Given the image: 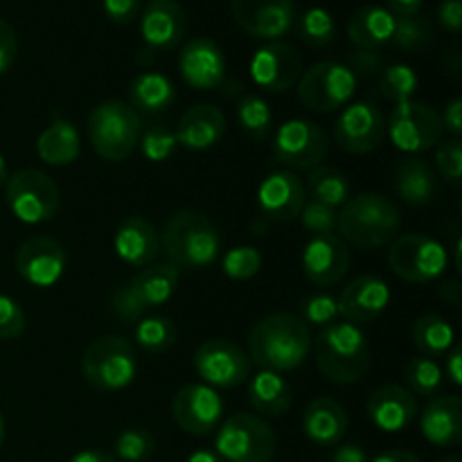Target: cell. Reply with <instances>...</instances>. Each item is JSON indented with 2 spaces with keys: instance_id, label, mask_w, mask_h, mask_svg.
Returning a JSON list of instances; mask_svg holds the SVG:
<instances>
[{
  "instance_id": "obj_48",
  "label": "cell",
  "mask_w": 462,
  "mask_h": 462,
  "mask_svg": "<svg viewBox=\"0 0 462 462\" xmlns=\"http://www.w3.org/2000/svg\"><path fill=\"white\" fill-rule=\"evenodd\" d=\"M300 219H302V226L314 235L337 233L338 215L334 208L325 206V203H319V201L305 203V208H302L300 212Z\"/></svg>"
},
{
  "instance_id": "obj_15",
  "label": "cell",
  "mask_w": 462,
  "mask_h": 462,
  "mask_svg": "<svg viewBox=\"0 0 462 462\" xmlns=\"http://www.w3.org/2000/svg\"><path fill=\"white\" fill-rule=\"evenodd\" d=\"M386 117L374 104L352 102L337 117L334 138L347 153H370L383 143Z\"/></svg>"
},
{
  "instance_id": "obj_12",
  "label": "cell",
  "mask_w": 462,
  "mask_h": 462,
  "mask_svg": "<svg viewBox=\"0 0 462 462\" xmlns=\"http://www.w3.org/2000/svg\"><path fill=\"white\" fill-rule=\"evenodd\" d=\"M386 131L397 149L406 153H424L436 147L442 140L440 116L433 106L424 102H402L391 111V120L386 122Z\"/></svg>"
},
{
  "instance_id": "obj_38",
  "label": "cell",
  "mask_w": 462,
  "mask_h": 462,
  "mask_svg": "<svg viewBox=\"0 0 462 462\" xmlns=\"http://www.w3.org/2000/svg\"><path fill=\"white\" fill-rule=\"evenodd\" d=\"M135 343L149 355H161L176 343V325L165 316H144L135 325Z\"/></svg>"
},
{
  "instance_id": "obj_49",
  "label": "cell",
  "mask_w": 462,
  "mask_h": 462,
  "mask_svg": "<svg viewBox=\"0 0 462 462\" xmlns=\"http://www.w3.org/2000/svg\"><path fill=\"white\" fill-rule=\"evenodd\" d=\"M25 332V311L12 296L0 293V341H12Z\"/></svg>"
},
{
  "instance_id": "obj_24",
  "label": "cell",
  "mask_w": 462,
  "mask_h": 462,
  "mask_svg": "<svg viewBox=\"0 0 462 462\" xmlns=\"http://www.w3.org/2000/svg\"><path fill=\"white\" fill-rule=\"evenodd\" d=\"M391 302V287L377 275L355 278L338 296V316L350 325L373 323Z\"/></svg>"
},
{
  "instance_id": "obj_39",
  "label": "cell",
  "mask_w": 462,
  "mask_h": 462,
  "mask_svg": "<svg viewBox=\"0 0 462 462\" xmlns=\"http://www.w3.org/2000/svg\"><path fill=\"white\" fill-rule=\"evenodd\" d=\"M379 93L393 104L409 102L413 93L418 90V75L411 66L406 63H393L379 70Z\"/></svg>"
},
{
  "instance_id": "obj_28",
  "label": "cell",
  "mask_w": 462,
  "mask_h": 462,
  "mask_svg": "<svg viewBox=\"0 0 462 462\" xmlns=\"http://www.w3.org/2000/svg\"><path fill=\"white\" fill-rule=\"evenodd\" d=\"M226 131V120L221 111L210 104H197L180 116L176 125V140L180 147L192 152H206L215 147Z\"/></svg>"
},
{
  "instance_id": "obj_60",
  "label": "cell",
  "mask_w": 462,
  "mask_h": 462,
  "mask_svg": "<svg viewBox=\"0 0 462 462\" xmlns=\"http://www.w3.org/2000/svg\"><path fill=\"white\" fill-rule=\"evenodd\" d=\"M440 296L445 298L447 302H451V305H460V302H462L460 284L456 282V280H449V282L440 284Z\"/></svg>"
},
{
  "instance_id": "obj_23",
  "label": "cell",
  "mask_w": 462,
  "mask_h": 462,
  "mask_svg": "<svg viewBox=\"0 0 462 462\" xmlns=\"http://www.w3.org/2000/svg\"><path fill=\"white\" fill-rule=\"evenodd\" d=\"M179 70L185 84L192 88H219L226 79V57L215 41L197 36L180 50Z\"/></svg>"
},
{
  "instance_id": "obj_44",
  "label": "cell",
  "mask_w": 462,
  "mask_h": 462,
  "mask_svg": "<svg viewBox=\"0 0 462 462\" xmlns=\"http://www.w3.org/2000/svg\"><path fill=\"white\" fill-rule=\"evenodd\" d=\"M140 149L143 156L149 162H165L179 149V140H176L174 129L165 125H152L143 135H140Z\"/></svg>"
},
{
  "instance_id": "obj_20",
  "label": "cell",
  "mask_w": 462,
  "mask_h": 462,
  "mask_svg": "<svg viewBox=\"0 0 462 462\" xmlns=\"http://www.w3.org/2000/svg\"><path fill=\"white\" fill-rule=\"evenodd\" d=\"M188 32V16L179 0H149L140 12V36L147 52L174 50Z\"/></svg>"
},
{
  "instance_id": "obj_13",
  "label": "cell",
  "mask_w": 462,
  "mask_h": 462,
  "mask_svg": "<svg viewBox=\"0 0 462 462\" xmlns=\"http://www.w3.org/2000/svg\"><path fill=\"white\" fill-rule=\"evenodd\" d=\"M328 134L310 120H289L278 129L273 140L275 161L289 170H314L328 156Z\"/></svg>"
},
{
  "instance_id": "obj_36",
  "label": "cell",
  "mask_w": 462,
  "mask_h": 462,
  "mask_svg": "<svg viewBox=\"0 0 462 462\" xmlns=\"http://www.w3.org/2000/svg\"><path fill=\"white\" fill-rule=\"evenodd\" d=\"M307 189H310L314 201L325 203L334 210L346 206L347 199H350V183H347L346 174L338 171L337 167H314L307 176Z\"/></svg>"
},
{
  "instance_id": "obj_33",
  "label": "cell",
  "mask_w": 462,
  "mask_h": 462,
  "mask_svg": "<svg viewBox=\"0 0 462 462\" xmlns=\"http://www.w3.org/2000/svg\"><path fill=\"white\" fill-rule=\"evenodd\" d=\"M81 152V140L79 131L72 122L57 120L39 135L36 140V153L43 162L54 167L70 165L79 158Z\"/></svg>"
},
{
  "instance_id": "obj_11",
  "label": "cell",
  "mask_w": 462,
  "mask_h": 462,
  "mask_svg": "<svg viewBox=\"0 0 462 462\" xmlns=\"http://www.w3.org/2000/svg\"><path fill=\"white\" fill-rule=\"evenodd\" d=\"M388 264L397 278L427 284L445 273L449 266V251L429 235L411 233L395 239L388 253Z\"/></svg>"
},
{
  "instance_id": "obj_56",
  "label": "cell",
  "mask_w": 462,
  "mask_h": 462,
  "mask_svg": "<svg viewBox=\"0 0 462 462\" xmlns=\"http://www.w3.org/2000/svg\"><path fill=\"white\" fill-rule=\"evenodd\" d=\"M388 12L395 16H415L422 9L424 0H386Z\"/></svg>"
},
{
  "instance_id": "obj_1",
  "label": "cell",
  "mask_w": 462,
  "mask_h": 462,
  "mask_svg": "<svg viewBox=\"0 0 462 462\" xmlns=\"http://www.w3.org/2000/svg\"><path fill=\"white\" fill-rule=\"evenodd\" d=\"M248 347H251V359L262 370L289 373L300 368L310 356V325L300 316L271 314L251 329Z\"/></svg>"
},
{
  "instance_id": "obj_54",
  "label": "cell",
  "mask_w": 462,
  "mask_h": 462,
  "mask_svg": "<svg viewBox=\"0 0 462 462\" xmlns=\"http://www.w3.org/2000/svg\"><path fill=\"white\" fill-rule=\"evenodd\" d=\"M442 126L449 129L454 134V138H458L462 134V99L454 97L449 104L445 106V113H442Z\"/></svg>"
},
{
  "instance_id": "obj_21",
  "label": "cell",
  "mask_w": 462,
  "mask_h": 462,
  "mask_svg": "<svg viewBox=\"0 0 462 462\" xmlns=\"http://www.w3.org/2000/svg\"><path fill=\"white\" fill-rule=\"evenodd\" d=\"M257 203L266 219L275 224H289L298 219L307 203V192L302 180L293 171H273L262 180L257 189Z\"/></svg>"
},
{
  "instance_id": "obj_32",
  "label": "cell",
  "mask_w": 462,
  "mask_h": 462,
  "mask_svg": "<svg viewBox=\"0 0 462 462\" xmlns=\"http://www.w3.org/2000/svg\"><path fill=\"white\" fill-rule=\"evenodd\" d=\"M248 400H251L253 409L264 418H280L291 406L293 393L282 374L260 370L248 383Z\"/></svg>"
},
{
  "instance_id": "obj_31",
  "label": "cell",
  "mask_w": 462,
  "mask_h": 462,
  "mask_svg": "<svg viewBox=\"0 0 462 462\" xmlns=\"http://www.w3.org/2000/svg\"><path fill=\"white\" fill-rule=\"evenodd\" d=\"M393 183H395V192L400 194L402 201H406L409 206H429L438 197L436 174L422 158H404L397 162Z\"/></svg>"
},
{
  "instance_id": "obj_58",
  "label": "cell",
  "mask_w": 462,
  "mask_h": 462,
  "mask_svg": "<svg viewBox=\"0 0 462 462\" xmlns=\"http://www.w3.org/2000/svg\"><path fill=\"white\" fill-rule=\"evenodd\" d=\"M68 462H117V460H116V456L108 454V451L86 449V451H79V454L72 456Z\"/></svg>"
},
{
  "instance_id": "obj_50",
  "label": "cell",
  "mask_w": 462,
  "mask_h": 462,
  "mask_svg": "<svg viewBox=\"0 0 462 462\" xmlns=\"http://www.w3.org/2000/svg\"><path fill=\"white\" fill-rule=\"evenodd\" d=\"M102 9L108 21L117 25H129L143 12V0H102Z\"/></svg>"
},
{
  "instance_id": "obj_45",
  "label": "cell",
  "mask_w": 462,
  "mask_h": 462,
  "mask_svg": "<svg viewBox=\"0 0 462 462\" xmlns=\"http://www.w3.org/2000/svg\"><path fill=\"white\" fill-rule=\"evenodd\" d=\"M300 310V319L305 320L307 325H319V328H328L329 323L338 319V298L332 296V293H311V296H305L298 305Z\"/></svg>"
},
{
  "instance_id": "obj_7",
  "label": "cell",
  "mask_w": 462,
  "mask_h": 462,
  "mask_svg": "<svg viewBox=\"0 0 462 462\" xmlns=\"http://www.w3.org/2000/svg\"><path fill=\"white\" fill-rule=\"evenodd\" d=\"M81 373L86 382L97 391H122L138 374L134 346L126 338L113 337V334L95 338L81 356Z\"/></svg>"
},
{
  "instance_id": "obj_34",
  "label": "cell",
  "mask_w": 462,
  "mask_h": 462,
  "mask_svg": "<svg viewBox=\"0 0 462 462\" xmlns=\"http://www.w3.org/2000/svg\"><path fill=\"white\" fill-rule=\"evenodd\" d=\"M129 99L134 111L162 113L176 102V88L162 72H140L129 84Z\"/></svg>"
},
{
  "instance_id": "obj_55",
  "label": "cell",
  "mask_w": 462,
  "mask_h": 462,
  "mask_svg": "<svg viewBox=\"0 0 462 462\" xmlns=\"http://www.w3.org/2000/svg\"><path fill=\"white\" fill-rule=\"evenodd\" d=\"M445 356L447 359H445V370H442V373H445L447 377L456 383V386H462V368H460L462 350L458 346H454Z\"/></svg>"
},
{
  "instance_id": "obj_9",
  "label": "cell",
  "mask_w": 462,
  "mask_h": 462,
  "mask_svg": "<svg viewBox=\"0 0 462 462\" xmlns=\"http://www.w3.org/2000/svg\"><path fill=\"white\" fill-rule=\"evenodd\" d=\"M5 201L18 221L30 226L45 224L59 210V188L45 171L21 170L5 183Z\"/></svg>"
},
{
  "instance_id": "obj_42",
  "label": "cell",
  "mask_w": 462,
  "mask_h": 462,
  "mask_svg": "<svg viewBox=\"0 0 462 462\" xmlns=\"http://www.w3.org/2000/svg\"><path fill=\"white\" fill-rule=\"evenodd\" d=\"M433 41V27L427 18L420 14L415 16H395V32H393V45L406 52H420Z\"/></svg>"
},
{
  "instance_id": "obj_10",
  "label": "cell",
  "mask_w": 462,
  "mask_h": 462,
  "mask_svg": "<svg viewBox=\"0 0 462 462\" xmlns=\"http://www.w3.org/2000/svg\"><path fill=\"white\" fill-rule=\"evenodd\" d=\"M356 90V75L338 61L314 63L298 79V99L316 113H332L350 104Z\"/></svg>"
},
{
  "instance_id": "obj_46",
  "label": "cell",
  "mask_w": 462,
  "mask_h": 462,
  "mask_svg": "<svg viewBox=\"0 0 462 462\" xmlns=\"http://www.w3.org/2000/svg\"><path fill=\"white\" fill-rule=\"evenodd\" d=\"M260 269L262 253L255 246H235L224 257V273L233 280H251Z\"/></svg>"
},
{
  "instance_id": "obj_47",
  "label": "cell",
  "mask_w": 462,
  "mask_h": 462,
  "mask_svg": "<svg viewBox=\"0 0 462 462\" xmlns=\"http://www.w3.org/2000/svg\"><path fill=\"white\" fill-rule=\"evenodd\" d=\"M436 170L447 183L460 185L462 180V143L460 138H447L436 144Z\"/></svg>"
},
{
  "instance_id": "obj_3",
  "label": "cell",
  "mask_w": 462,
  "mask_h": 462,
  "mask_svg": "<svg viewBox=\"0 0 462 462\" xmlns=\"http://www.w3.org/2000/svg\"><path fill=\"white\" fill-rule=\"evenodd\" d=\"M161 246L179 271H203L219 257L221 239L203 212L179 210L167 221Z\"/></svg>"
},
{
  "instance_id": "obj_6",
  "label": "cell",
  "mask_w": 462,
  "mask_h": 462,
  "mask_svg": "<svg viewBox=\"0 0 462 462\" xmlns=\"http://www.w3.org/2000/svg\"><path fill=\"white\" fill-rule=\"evenodd\" d=\"M179 273L180 271L174 264H153L138 271L129 282L113 289L111 311L126 323H138L149 310L174 298Z\"/></svg>"
},
{
  "instance_id": "obj_37",
  "label": "cell",
  "mask_w": 462,
  "mask_h": 462,
  "mask_svg": "<svg viewBox=\"0 0 462 462\" xmlns=\"http://www.w3.org/2000/svg\"><path fill=\"white\" fill-rule=\"evenodd\" d=\"M298 36L311 48H325L337 39V21L325 7H310L296 23Z\"/></svg>"
},
{
  "instance_id": "obj_40",
  "label": "cell",
  "mask_w": 462,
  "mask_h": 462,
  "mask_svg": "<svg viewBox=\"0 0 462 462\" xmlns=\"http://www.w3.org/2000/svg\"><path fill=\"white\" fill-rule=\"evenodd\" d=\"M442 379H445V373H442L440 364L429 356H415L404 368V382L413 395L436 397L442 386Z\"/></svg>"
},
{
  "instance_id": "obj_8",
  "label": "cell",
  "mask_w": 462,
  "mask_h": 462,
  "mask_svg": "<svg viewBox=\"0 0 462 462\" xmlns=\"http://www.w3.org/2000/svg\"><path fill=\"white\" fill-rule=\"evenodd\" d=\"M215 449L226 462H271L278 440L264 418L235 413L217 431Z\"/></svg>"
},
{
  "instance_id": "obj_14",
  "label": "cell",
  "mask_w": 462,
  "mask_h": 462,
  "mask_svg": "<svg viewBox=\"0 0 462 462\" xmlns=\"http://www.w3.org/2000/svg\"><path fill=\"white\" fill-rule=\"evenodd\" d=\"M194 370L206 382V386L230 391L246 382L251 364L246 352L237 343L228 338H210L199 346L194 355Z\"/></svg>"
},
{
  "instance_id": "obj_25",
  "label": "cell",
  "mask_w": 462,
  "mask_h": 462,
  "mask_svg": "<svg viewBox=\"0 0 462 462\" xmlns=\"http://www.w3.org/2000/svg\"><path fill=\"white\" fill-rule=\"evenodd\" d=\"M418 415V402L415 395L404 386H382L370 395L368 400V418L379 431L400 433Z\"/></svg>"
},
{
  "instance_id": "obj_26",
  "label": "cell",
  "mask_w": 462,
  "mask_h": 462,
  "mask_svg": "<svg viewBox=\"0 0 462 462\" xmlns=\"http://www.w3.org/2000/svg\"><path fill=\"white\" fill-rule=\"evenodd\" d=\"M422 436L436 447H456L462 442V402L456 395H438L420 413Z\"/></svg>"
},
{
  "instance_id": "obj_57",
  "label": "cell",
  "mask_w": 462,
  "mask_h": 462,
  "mask_svg": "<svg viewBox=\"0 0 462 462\" xmlns=\"http://www.w3.org/2000/svg\"><path fill=\"white\" fill-rule=\"evenodd\" d=\"M332 462H368V454L359 445H343L334 451Z\"/></svg>"
},
{
  "instance_id": "obj_22",
  "label": "cell",
  "mask_w": 462,
  "mask_h": 462,
  "mask_svg": "<svg viewBox=\"0 0 462 462\" xmlns=\"http://www.w3.org/2000/svg\"><path fill=\"white\" fill-rule=\"evenodd\" d=\"M350 248L338 235H314L302 251L305 275L319 287L337 284L350 269Z\"/></svg>"
},
{
  "instance_id": "obj_4",
  "label": "cell",
  "mask_w": 462,
  "mask_h": 462,
  "mask_svg": "<svg viewBox=\"0 0 462 462\" xmlns=\"http://www.w3.org/2000/svg\"><path fill=\"white\" fill-rule=\"evenodd\" d=\"M314 343L316 365L325 379L341 386L361 382L370 368V346L356 325L329 323Z\"/></svg>"
},
{
  "instance_id": "obj_64",
  "label": "cell",
  "mask_w": 462,
  "mask_h": 462,
  "mask_svg": "<svg viewBox=\"0 0 462 462\" xmlns=\"http://www.w3.org/2000/svg\"><path fill=\"white\" fill-rule=\"evenodd\" d=\"M438 462H460V458H456V456H447V458H442Z\"/></svg>"
},
{
  "instance_id": "obj_59",
  "label": "cell",
  "mask_w": 462,
  "mask_h": 462,
  "mask_svg": "<svg viewBox=\"0 0 462 462\" xmlns=\"http://www.w3.org/2000/svg\"><path fill=\"white\" fill-rule=\"evenodd\" d=\"M373 462H420V458L415 454H411V451L393 449V451H383V454H379Z\"/></svg>"
},
{
  "instance_id": "obj_27",
  "label": "cell",
  "mask_w": 462,
  "mask_h": 462,
  "mask_svg": "<svg viewBox=\"0 0 462 462\" xmlns=\"http://www.w3.org/2000/svg\"><path fill=\"white\" fill-rule=\"evenodd\" d=\"M113 248L125 264L143 269L152 264L161 253V235L143 217H129L117 226Z\"/></svg>"
},
{
  "instance_id": "obj_52",
  "label": "cell",
  "mask_w": 462,
  "mask_h": 462,
  "mask_svg": "<svg viewBox=\"0 0 462 462\" xmlns=\"http://www.w3.org/2000/svg\"><path fill=\"white\" fill-rule=\"evenodd\" d=\"M350 68L355 75H379V70L383 68V57L377 50H359L350 54Z\"/></svg>"
},
{
  "instance_id": "obj_63",
  "label": "cell",
  "mask_w": 462,
  "mask_h": 462,
  "mask_svg": "<svg viewBox=\"0 0 462 462\" xmlns=\"http://www.w3.org/2000/svg\"><path fill=\"white\" fill-rule=\"evenodd\" d=\"M3 442H5V420L3 415H0V447H3Z\"/></svg>"
},
{
  "instance_id": "obj_61",
  "label": "cell",
  "mask_w": 462,
  "mask_h": 462,
  "mask_svg": "<svg viewBox=\"0 0 462 462\" xmlns=\"http://www.w3.org/2000/svg\"><path fill=\"white\" fill-rule=\"evenodd\" d=\"M188 462H226L224 458H221L217 451H208V449H199L194 451L192 456H189Z\"/></svg>"
},
{
  "instance_id": "obj_17",
  "label": "cell",
  "mask_w": 462,
  "mask_h": 462,
  "mask_svg": "<svg viewBox=\"0 0 462 462\" xmlns=\"http://www.w3.org/2000/svg\"><path fill=\"white\" fill-rule=\"evenodd\" d=\"M230 12L246 34L278 41L296 23L293 0H230Z\"/></svg>"
},
{
  "instance_id": "obj_19",
  "label": "cell",
  "mask_w": 462,
  "mask_h": 462,
  "mask_svg": "<svg viewBox=\"0 0 462 462\" xmlns=\"http://www.w3.org/2000/svg\"><path fill=\"white\" fill-rule=\"evenodd\" d=\"M251 79L269 93H287L302 75V57L291 43L271 41L251 59Z\"/></svg>"
},
{
  "instance_id": "obj_53",
  "label": "cell",
  "mask_w": 462,
  "mask_h": 462,
  "mask_svg": "<svg viewBox=\"0 0 462 462\" xmlns=\"http://www.w3.org/2000/svg\"><path fill=\"white\" fill-rule=\"evenodd\" d=\"M438 21L445 30L460 32L462 27V0H442L438 5Z\"/></svg>"
},
{
  "instance_id": "obj_18",
  "label": "cell",
  "mask_w": 462,
  "mask_h": 462,
  "mask_svg": "<svg viewBox=\"0 0 462 462\" xmlns=\"http://www.w3.org/2000/svg\"><path fill=\"white\" fill-rule=\"evenodd\" d=\"M224 415V400L206 383H188L171 400V418L189 436H208Z\"/></svg>"
},
{
  "instance_id": "obj_43",
  "label": "cell",
  "mask_w": 462,
  "mask_h": 462,
  "mask_svg": "<svg viewBox=\"0 0 462 462\" xmlns=\"http://www.w3.org/2000/svg\"><path fill=\"white\" fill-rule=\"evenodd\" d=\"M116 456L125 462H143L156 451V438L147 429H126L116 438Z\"/></svg>"
},
{
  "instance_id": "obj_51",
  "label": "cell",
  "mask_w": 462,
  "mask_h": 462,
  "mask_svg": "<svg viewBox=\"0 0 462 462\" xmlns=\"http://www.w3.org/2000/svg\"><path fill=\"white\" fill-rule=\"evenodd\" d=\"M18 54V39L14 27L5 18H0V75L9 70L16 61Z\"/></svg>"
},
{
  "instance_id": "obj_2",
  "label": "cell",
  "mask_w": 462,
  "mask_h": 462,
  "mask_svg": "<svg viewBox=\"0 0 462 462\" xmlns=\"http://www.w3.org/2000/svg\"><path fill=\"white\" fill-rule=\"evenodd\" d=\"M402 217L395 203L377 192H364L347 199L338 215V233L343 242L355 244L361 251L382 248L397 239Z\"/></svg>"
},
{
  "instance_id": "obj_16",
  "label": "cell",
  "mask_w": 462,
  "mask_h": 462,
  "mask_svg": "<svg viewBox=\"0 0 462 462\" xmlns=\"http://www.w3.org/2000/svg\"><path fill=\"white\" fill-rule=\"evenodd\" d=\"M66 248L48 235H34L25 239L16 251L18 275L36 289L54 287L66 273Z\"/></svg>"
},
{
  "instance_id": "obj_30",
  "label": "cell",
  "mask_w": 462,
  "mask_h": 462,
  "mask_svg": "<svg viewBox=\"0 0 462 462\" xmlns=\"http://www.w3.org/2000/svg\"><path fill=\"white\" fill-rule=\"evenodd\" d=\"M395 14L382 5H364L347 21V39L359 50H382L393 41Z\"/></svg>"
},
{
  "instance_id": "obj_35",
  "label": "cell",
  "mask_w": 462,
  "mask_h": 462,
  "mask_svg": "<svg viewBox=\"0 0 462 462\" xmlns=\"http://www.w3.org/2000/svg\"><path fill=\"white\" fill-rule=\"evenodd\" d=\"M413 343L422 356L440 359L456 346V332L442 316L422 314L413 323Z\"/></svg>"
},
{
  "instance_id": "obj_5",
  "label": "cell",
  "mask_w": 462,
  "mask_h": 462,
  "mask_svg": "<svg viewBox=\"0 0 462 462\" xmlns=\"http://www.w3.org/2000/svg\"><path fill=\"white\" fill-rule=\"evenodd\" d=\"M86 131L97 156L108 162H125L138 147L143 120L129 104L108 99L93 108Z\"/></svg>"
},
{
  "instance_id": "obj_41",
  "label": "cell",
  "mask_w": 462,
  "mask_h": 462,
  "mask_svg": "<svg viewBox=\"0 0 462 462\" xmlns=\"http://www.w3.org/2000/svg\"><path fill=\"white\" fill-rule=\"evenodd\" d=\"M237 120L253 140H266L273 126V113L260 95H246L237 104Z\"/></svg>"
},
{
  "instance_id": "obj_29",
  "label": "cell",
  "mask_w": 462,
  "mask_h": 462,
  "mask_svg": "<svg viewBox=\"0 0 462 462\" xmlns=\"http://www.w3.org/2000/svg\"><path fill=\"white\" fill-rule=\"evenodd\" d=\"M302 431L314 445L334 447L347 431V413L332 397H319L310 402L302 413Z\"/></svg>"
},
{
  "instance_id": "obj_62",
  "label": "cell",
  "mask_w": 462,
  "mask_h": 462,
  "mask_svg": "<svg viewBox=\"0 0 462 462\" xmlns=\"http://www.w3.org/2000/svg\"><path fill=\"white\" fill-rule=\"evenodd\" d=\"M9 179V170H7V162H5L3 153H0V188H3L5 183H7Z\"/></svg>"
}]
</instances>
